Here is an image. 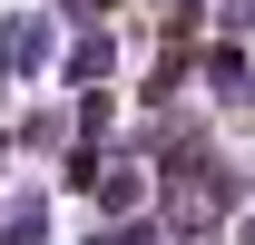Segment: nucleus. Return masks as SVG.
<instances>
[{"label":"nucleus","instance_id":"f257e3e1","mask_svg":"<svg viewBox=\"0 0 255 245\" xmlns=\"http://www.w3.org/2000/svg\"><path fill=\"white\" fill-rule=\"evenodd\" d=\"M39 59H49V20H39V10L0 20V79H10V69H39Z\"/></svg>","mask_w":255,"mask_h":245},{"label":"nucleus","instance_id":"f03ea898","mask_svg":"<svg viewBox=\"0 0 255 245\" xmlns=\"http://www.w3.org/2000/svg\"><path fill=\"white\" fill-rule=\"evenodd\" d=\"M0 245H49V196H10V216H0Z\"/></svg>","mask_w":255,"mask_h":245},{"label":"nucleus","instance_id":"7ed1b4c3","mask_svg":"<svg viewBox=\"0 0 255 245\" xmlns=\"http://www.w3.org/2000/svg\"><path fill=\"white\" fill-rule=\"evenodd\" d=\"M108 59H118V39H108V30H79V49H69V79H79V89H98V79H108Z\"/></svg>","mask_w":255,"mask_h":245},{"label":"nucleus","instance_id":"20e7f679","mask_svg":"<svg viewBox=\"0 0 255 245\" xmlns=\"http://www.w3.org/2000/svg\"><path fill=\"white\" fill-rule=\"evenodd\" d=\"M216 30H226V49H246V39H255V0H226V10H216Z\"/></svg>","mask_w":255,"mask_h":245},{"label":"nucleus","instance_id":"39448f33","mask_svg":"<svg viewBox=\"0 0 255 245\" xmlns=\"http://www.w3.org/2000/svg\"><path fill=\"white\" fill-rule=\"evenodd\" d=\"M137 186H147L137 167H108V186H98V206H137Z\"/></svg>","mask_w":255,"mask_h":245},{"label":"nucleus","instance_id":"423d86ee","mask_svg":"<svg viewBox=\"0 0 255 245\" xmlns=\"http://www.w3.org/2000/svg\"><path fill=\"white\" fill-rule=\"evenodd\" d=\"M89 245H157L147 226H108V236H89Z\"/></svg>","mask_w":255,"mask_h":245},{"label":"nucleus","instance_id":"0eeeda50","mask_svg":"<svg viewBox=\"0 0 255 245\" xmlns=\"http://www.w3.org/2000/svg\"><path fill=\"white\" fill-rule=\"evenodd\" d=\"M246 245H255V216H246Z\"/></svg>","mask_w":255,"mask_h":245}]
</instances>
